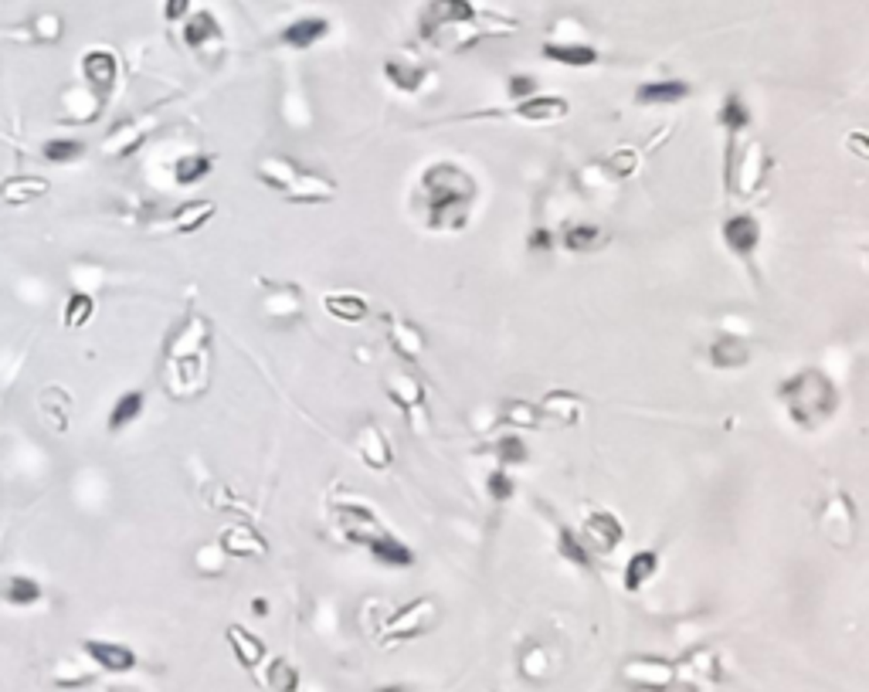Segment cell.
<instances>
[{
	"label": "cell",
	"mask_w": 869,
	"mask_h": 692,
	"mask_svg": "<svg viewBox=\"0 0 869 692\" xmlns=\"http://www.w3.org/2000/svg\"><path fill=\"white\" fill-rule=\"evenodd\" d=\"M357 452H360V459L367 468H387L391 465V442H387V435L377 428V424L370 421L364 424L360 431H357Z\"/></svg>",
	"instance_id": "16"
},
{
	"label": "cell",
	"mask_w": 869,
	"mask_h": 692,
	"mask_svg": "<svg viewBox=\"0 0 869 692\" xmlns=\"http://www.w3.org/2000/svg\"><path fill=\"white\" fill-rule=\"evenodd\" d=\"M543 58L560 61V65H571V68H584V65H595L598 51L591 44H543Z\"/></svg>",
	"instance_id": "32"
},
{
	"label": "cell",
	"mask_w": 869,
	"mask_h": 692,
	"mask_svg": "<svg viewBox=\"0 0 869 692\" xmlns=\"http://www.w3.org/2000/svg\"><path fill=\"white\" fill-rule=\"evenodd\" d=\"M82 72H85V82L96 89L99 96H106L109 89H113V82H116V58L109 55V51H89L85 61H82Z\"/></svg>",
	"instance_id": "18"
},
{
	"label": "cell",
	"mask_w": 869,
	"mask_h": 692,
	"mask_svg": "<svg viewBox=\"0 0 869 692\" xmlns=\"http://www.w3.org/2000/svg\"><path fill=\"white\" fill-rule=\"evenodd\" d=\"M560 245L571 251H598L608 245V231L598 224H571L560 234Z\"/></svg>",
	"instance_id": "28"
},
{
	"label": "cell",
	"mask_w": 869,
	"mask_h": 692,
	"mask_svg": "<svg viewBox=\"0 0 869 692\" xmlns=\"http://www.w3.org/2000/svg\"><path fill=\"white\" fill-rule=\"evenodd\" d=\"M225 560H228V554L221 550V543H204V547L194 554V563H197L201 574H221V570H225Z\"/></svg>",
	"instance_id": "46"
},
{
	"label": "cell",
	"mask_w": 869,
	"mask_h": 692,
	"mask_svg": "<svg viewBox=\"0 0 869 692\" xmlns=\"http://www.w3.org/2000/svg\"><path fill=\"white\" fill-rule=\"evenodd\" d=\"M0 597H4L7 604H35V601L41 597V584L38 580H31V577L11 574L0 580Z\"/></svg>",
	"instance_id": "33"
},
{
	"label": "cell",
	"mask_w": 869,
	"mask_h": 692,
	"mask_svg": "<svg viewBox=\"0 0 869 692\" xmlns=\"http://www.w3.org/2000/svg\"><path fill=\"white\" fill-rule=\"evenodd\" d=\"M720 126L731 130V133H740L751 126V109L740 96H727V102L720 106Z\"/></svg>",
	"instance_id": "39"
},
{
	"label": "cell",
	"mask_w": 869,
	"mask_h": 692,
	"mask_svg": "<svg viewBox=\"0 0 869 692\" xmlns=\"http://www.w3.org/2000/svg\"><path fill=\"white\" fill-rule=\"evenodd\" d=\"M690 96V85L679 82V78H666V82H649L636 92V98L642 106H676Z\"/></svg>",
	"instance_id": "21"
},
{
	"label": "cell",
	"mask_w": 869,
	"mask_h": 692,
	"mask_svg": "<svg viewBox=\"0 0 869 692\" xmlns=\"http://www.w3.org/2000/svg\"><path fill=\"white\" fill-rule=\"evenodd\" d=\"M85 652L96 662L99 669L106 672H130L136 665V652L122 641H102V638H89L85 641Z\"/></svg>",
	"instance_id": "10"
},
{
	"label": "cell",
	"mask_w": 869,
	"mask_h": 692,
	"mask_svg": "<svg viewBox=\"0 0 869 692\" xmlns=\"http://www.w3.org/2000/svg\"><path fill=\"white\" fill-rule=\"evenodd\" d=\"M48 191H51V184H48L44 177L28 173V177H11V180H4V184H0V201L11 204V208H24V204H31V201L48 197Z\"/></svg>",
	"instance_id": "13"
},
{
	"label": "cell",
	"mask_w": 869,
	"mask_h": 692,
	"mask_svg": "<svg viewBox=\"0 0 869 692\" xmlns=\"http://www.w3.org/2000/svg\"><path fill=\"white\" fill-rule=\"evenodd\" d=\"M204 390H208V364L201 353L167 360V394L174 401H191Z\"/></svg>",
	"instance_id": "4"
},
{
	"label": "cell",
	"mask_w": 869,
	"mask_h": 692,
	"mask_svg": "<svg viewBox=\"0 0 869 692\" xmlns=\"http://www.w3.org/2000/svg\"><path fill=\"white\" fill-rule=\"evenodd\" d=\"M265 679H269V686L275 692H296V686H299V672L292 669L286 658H275V662L269 665V675H265Z\"/></svg>",
	"instance_id": "45"
},
{
	"label": "cell",
	"mask_w": 869,
	"mask_h": 692,
	"mask_svg": "<svg viewBox=\"0 0 869 692\" xmlns=\"http://www.w3.org/2000/svg\"><path fill=\"white\" fill-rule=\"evenodd\" d=\"M723 241H727V248L740 255V258H751L757 245H761V224H757V217L751 214H734L727 224H723Z\"/></svg>",
	"instance_id": "11"
},
{
	"label": "cell",
	"mask_w": 869,
	"mask_h": 692,
	"mask_svg": "<svg viewBox=\"0 0 869 692\" xmlns=\"http://www.w3.org/2000/svg\"><path fill=\"white\" fill-rule=\"evenodd\" d=\"M92 295L89 292H72L68 295V306H65V326L75 329V326H85L89 319H92Z\"/></svg>",
	"instance_id": "43"
},
{
	"label": "cell",
	"mask_w": 869,
	"mask_h": 692,
	"mask_svg": "<svg viewBox=\"0 0 869 692\" xmlns=\"http://www.w3.org/2000/svg\"><path fill=\"white\" fill-rule=\"evenodd\" d=\"M228 645H232L234 658H238L245 669H258L262 658H265V641L255 638L251 632H245L241 625H232V628H228Z\"/></svg>",
	"instance_id": "22"
},
{
	"label": "cell",
	"mask_w": 869,
	"mask_h": 692,
	"mask_svg": "<svg viewBox=\"0 0 869 692\" xmlns=\"http://www.w3.org/2000/svg\"><path fill=\"white\" fill-rule=\"evenodd\" d=\"M323 306H327L329 316H336V319H344V323H360V319L367 316V303H364L360 295H353V292L327 295V299H323Z\"/></svg>",
	"instance_id": "34"
},
{
	"label": "cell",
	"mask_w": 869,
	"mask_h": 692,
	"mask_svg": "<svg viewBox=\"0 0 869 692\" xmlns=\"http://www.w3.org/2000/svg\"><path fill=\"white\" fill-rule=\"evenodd\" d=\"M778 397L785 401L792 421L805 431L822 428L835 414V404H839V394L822 370H798L794 377L781 384Z\"/></svg>",
	"instance_id": "2"
},
{
	"label": "cell",
	"mask_w": 869,
	"mask_h": 692,
	"mask_svg": "<svg viewBox=\"0 0 869 692\" xmlns=\"http://www.w3.org/2000/svg\"><path fill=\"white\" fill-rule=\"evenodd\" d=\"M387 78L398 85V89H405V92H415V89H422V82H425V68H418V65H407V61H387L384 65Z\"/></svg>",
	"instance_id": "40"
},
{
	"label": "cell",
	"mask_w": 869,
	"mask_h": 692,
	"mask_svg": "<svg viewBox=\"0 0 869 692\" xmlns=\"http://www.w3.org/2000/svg\"><path fill=\"white\" fill-rule=\"evenodd\" d=\"M554 245V238H550V231H533L530 234V248H550Z\"/></svg>",
	"instance_id": "55"
},
{
	"label": "cell",
	"mask_w": 869,
	"mask_h": 692,
	"mask_svg": "<svg viewBox=\"0 0 869 692\" xmlns=\"http://www.w3.org/2000/svg\"><path fill=\"white\" fill-rule=\"evenodd\" d=\"M822 530L829 533V539L835 547H849L856 537V509L846 496H835L822 513Z\"/></svg>",
	"instance_id": "9"
},
{
	"label": "cell",
	"mask_w": 869,
	"mask_h": 692,
	"mask_svg": "<svg viewBox=\"0 0 869 692\" xmlns=\"http://www.w3.org/2000/svg\"><path fill=\"white\" fill-rule=\"evenodd\" d=\"M191 11V0H167L163 4V18L167 20H184Z\"/></svg>",
	"instance_id": "53"
},
{
	"label": "cell",
	"mask_w": 869,
	"mask_h": 692,
	"mask_svg": "<svg viewBox=\"0 0 869 692\" xmlns=\"http://www.w3.org/2000/svg\"><path fill=\"white\" fill-rule=\"evenodd\" d=\"M367 550L374 554V560H381L384 567H411V563H415V554H411L398 537H391V533L377 537Z\"/></svg>",
	"instance_id": "30"
},
{
	"label": "cell",
	"mask_w": 869,
	"mask_h": 692,
	"mask_svg": "<svg viewBox=\"0 0 869 692\" xmlns=\"http://www.w3.org/2000/svg\"><path fill=\"white\" fill-rule=\"evenodd\" d=\"M214 201H191V204H180L167 221H163V228H170L174 234H194V231H201L208 221L214 217Z\"/></svg>",
	"instance_id": "17"
},
{
	"label": "cell",
	"mask_w": 869,
	"mask_h": 692,
	"mask_svg": "<svg viewBox=\"0 0 869 692\" xmlns=\"http://www.w3.org/2000/svg\"><path fill=\"white\" fill-rule=\"evenodd\" d=\"M567 109H571L567 98L560 96H530L517 106V115L530 119V122H557V119L567 115Z\"/></svg>",
	"instance_id": "19"
},
{
	"label": "cell",
	"mask_w": 869,
	"mask_h": 692,
	"mask_svg": "<svg viewBox=\"0 0 869 692\" xmlns=\"http://www.w3.org/2000/svg\"><path fill=\"white\" fill-rule=\"evenodd\" d=\"M214 160L208 153H191V156H180L174 163V180L177 187H191L197 180H204L208 173H211Z\"/></svg>",
	"instance_id": "35"
},
{
	"label": "cell",
	"mask_w": 869,
	"mask_h": 692,
	"mask_svg": "<svg viewBox=\"0 0 869 692\" xmlns=\"http://www.w3.org/2000/svg\"><path fill=\"white\" fill-rule=\"evenodd\" d=\"M333 193H336V187L329 184L327 177H316V173L303 170L286 201H296V204H323V201H329Z\"/></svg>",
	"instance_id": "27"
},
{
	"label": "cell",
	"mask_w": 869,
	"mask_h": 692,
	"mask_svg": "<svg viewBox=\"0 0 869 692\" xmlns=\"http://www.w3.org/2000/svg\"><path fill=\"white\" fill-rule=\"evenodd\" d=\"M51 394H55V404H51L48 394H41V414H44V421H48L51 431H68V411H72V404H68L65 390H59V387Z\"/></svg>",
	"instance_id": "38"
},
{
	"label": "cell",
	"mask_w": 869,
	"mask_h": 692,
	"mask_svg": "<svg viewBox=\"0 0 869 692\" xmlns=\"http://www.w3.org/2000/svg\"><path fill=\"white\" fill-rule=\"evenodd\" d=\"M221 550L228 554V557H269V543L265 537H258V530H251V526H228L225 533H221Z\"/></svg>",
	"instance_id": "12"
},
{
	"label": "cell",
	"mask_w": 869,
	"mask_h": 692,
	"mask_svg": "<svg viewBox=\"0 0 869 692\" xmlns=\"http://www.w3.org/2000/svg\"><path fill=\"white\" fill-rule=\"evenodd\" d=\"M710 360L720 370H740V366H747V360H751V346L744 343V340H737V336H720L710 346Z\"/></svg>",
	"instance_id": "26"
},
{
	"label": "cell",
	"mask_w": 869,
	"mask_h": 692,
	"mask_svg": "<svg viewBox=\"0 0 869 692\" xmlns=\"http://www.w3.org/2000/svg\"><path fill=\"white\" fill-rule=\"evenodd\" d=\"M604 170L612 173V177H619V180H625V177H632V173L638 170V153L636 150H628V146H625V150H615L612 160L604 163Z\"/></svg>",
	"instance_id": "49"
},
{
	"label": "cell",
	"mask_w": 869,
	"mask_h": 692,
	"mask_svg": "<svg viewBox=\"0 0 869 692\" xmlns=\"http://www.w3.org/2000/svg\"><path fill=\"white\" fill-rule=\"evenodd\" d=\"M431 615H435V604L431 601H415L407 604L405 611L391 617L387 625V638H415V634L431 625Z\"/></svg>",
	"instance_id": "15"
},
{
	"label": "cell",
	"mask_w": 869,
	"mask_h": 692,
	"mask_svg": "<svg viewBox=\"0 0 869 692\" xmlns=\"http://www.w3.org/2000/svg\"><path fill=\"white\" fill-rule=\"evenodd\" d=\"M659 570V554L656 550H642V554H632L628 557V563H625V574H621V580H625V591H642L645 587V580L649 577L656 574Z\"/></svg>",
	"instance_id": "29"
},
{
	"label": "cell",
	"mask_w": 869,
	"mask_h": 692,
	"mask_svg": "<svg viewBox=\"0 0 869 692\" xmlns=\"http://www.w3.org/2000/svg\"><path fill=\"white\" fill-rule=\"evenodd\" d=\"M255 173H258V180L269 187V191H279L282 197H289V191L296 187V180H299V167L292 163L289 156H265L258 167H255Z\"/></svg>",
	"instance_id": "14"
},
{
	"label": "cell",
	"mask_w": 869,
	"mask_h": 692,
	"mask_svg": "<svg viewBox=\"0 0 869 692\" xmlns=\"http://www.w3.org/2000/svg\"><path fill=\"white\" fill-rule=\"evenodd\" d=\"M384 390L405 411H415V407H422V401H425V387H422L418 377H411V374H391V377H384Z\"/></svg>",
	"instance_id": "25"
},
{
	"label": "cell",
	"mask_w": 869,
	"mask_h": 692,
	"mask_svg": "<svg viewBox=\"0 0 869 692\" xmlns=\"http://www.w3.org/2000/svg\"><path fill=\"white\" fill-rule=\"evenodd\" d=\"M469 20H476V7L469 0H428V7L422 11V35L431 41L438 31L459 28Z\"/></svg>",
	"instance_id": "5"
},
{
	"label": "cell",
	"mask_w": 869,
	"mask_h": 692,
	"mask_svg": "<svg viewBox=\"0 0 869 692\" xmlns=\"http://www.w3.org/2000/svg\"><path fill=\"white\" fill-rule=\"evenodd\" d=\"M211 340V323L204 319V316H187L180 326L174 329V336H170V343H167V360H177V357H194V353H201L204 346Z\"/></svg>",
	"instance_id": "8"
},
{
	"label": "cell",
	"mask_w": 869,
	"mask_h": 692,
	"mask_svg": "<svg viewBox=\"0 0 869 692\" xmlns=\"http://www.w3.org/2000/svg\"><path fill=\"white\" fill-rule=\"evenodd\" d=\"M541 414L557 424H578L581 414H584V404L567 390H554L541 401Z\"/></svg>",
	"instance_id": "23"
},
{
	"label": "cell",
	"mask_w": 869,
	"mask_h": 692,
	"mask_svg": "<svg viewBox=\"0 0 869 692\" xmlns=\"http://www.w3.org/2000/svg\"><path fill=\"white\" fill-rule=\"evenodd\" d=\"M391 343L398 346L401 357L415 360L425 350V336H422V329L415 326V323H407V319H391Z\"/></svg>",
	"instance_id": "31"
},
{
	"label": "cell",
	"mask_w": 869,
	"mask_h": 692,
	"mask_svg": "<svg viewBox=\"0 0 869 692\" xmlns=\"http://www.w3.org/2000/svg\"><path fill=\"white\" fill-rule=\"evenodd\" d=\"M139 414H143V394H139V390L122 394V397L113 404V411H109V431H122V428L133 424Z\"/></svg>",
	"instance_id": "37"
},
{
	"label": "cell",
	"mask_w": 869,
	"mask_h": 692,
	"mask_svg": "<svg viewBox=\"0 0 869 692\" xmlns=\"http://www.w3.org/2000/svg\"><path fill=\"white\" fill-rule=\"evenodd\" d=\"M557 550H560V557L571 560V563H578V567H588V563H591V557H588V550H584L581 537H574L571 530H560Z\"/></svg>",
	"instance_id": "48"
},
{
	"label": "cell",
	"mask_w": 869,
	"mask_h": 692,
	"mask_svg": "<svg viewBox=\"0 0 869 692\" xmlns=\"http://www.w3.org/2000/svg\"><path fill=\"white\" fill-rule=\"evenodd\" d=\"M625 530H621L619 516L604 513V509H595L584 516V526H581V543L591 547L595 554H612L615 547L621 543Z\"/></svg>",
	"instance_id": "6"
},
{
	"label": "cell",
	"mask_w": 869,
	"mask_h": 692,
	"mask_svg": "<svg viewBox=\"0 0 869 692\" xmlns=\"http://www.w3.org/2000/svg\"><path fill=\"white\" fill-rule=\"evenodd\" d=\"M221 31H217V20L211 14H194L191 24H187V31H184V41L191 44V48H201L204 41L217 38Z\"/></svg>",
	"instance_id": "44"
},
{
	"label": "cell",
	"mask_w": 869,
	"mask_h": 692,
	"mask_svg": "<svg viewBox=\"0 0 869 692\" xmlns=\"http://www.w3.org/2000/svg\"><path fill=\"white\" fill-rule=\"evenodd\" d=\"M336 526H340V533H344L347 539L364 543V547H370L374 539L387 533L367 506H340V509H336Z\"/></svg>",
	"instance_id": "7"
},
{
	"label": "cell",
	"mask_w": 869,
	"mask_h": 692,
	"mask_svg": "<svg viewBox=\"0 0 869 692\" xmlns=\"http://www.w3.org/2000/svg\"><path fill=\"white\" fill-rule=\"evenodd\" d=\"M500 459H502V465H520V461H526V444H523V438H517V435H506V438H500Z\"/></svg>",
	"instance_id": "50"
},
{
	"label": "cell",
	"mask_w": 869,
	"mask_h": 692,
	"mask_svg": "<svg viewBox=\"0 0 869 692\" xmlns=\"http://www.w3.org/2000/svg\"><path fill=\"white\" fill-rule=\"evenodd\" d=\"M44 160H51V163H72L78 156L85 153V146L78 143V139H51V143H44Z\"/></svg>",
	"instance_id": "47"
},
{
	"label": "cell",
	"mask_w": 869,
	"mask_h": 692,
	"mask_svg": "<svg viewBox=\"0 0 869 692\" xmlns=\"http://www.w3.org/2000/svg\"><path fill=\"white\" fill-rule=\"evenodd\" d=\"M143 136H146V130H139L136 122H122L102 139V156H113V160L133 156L139 150V143H143Z\"/></svg>",
	"instance_id": "24"
},
{
	"label": "cell",
	"mask_w": 869,
	"mask_h": 692,
	"mask_svg": "<svg viewBox=\"0 0 869 692\" xmlns=\"http://www.w3.org/2000/svg\"><path fill=\"white\" fill-rule=\"evenodd\" d=\"M768 167H771V156L764 150V143L761 139H751L740 156H731V170H727V180H731V187L737 193H754L761 184H764V177H768Z\"/></svg>",
	"instance_id": "3"
},
{
	"label": "cell",
	"mask_w": 869,
	"mask_h": 692,
	"mask_svg": "<svg viewBox=\"0 0 869 692\" xmlns=\"http://www.w3.org/2000/svg\"><path fill=\"white\" fill-rule=\"evenodd\" d=\"M119 692H136V689H119Z\"/></svg>",
	"instance_id": "56"
},
{
	"label": "cell",
	"mask_w": 869,
	"mask_h": 692,
	"mask_svg": "<svg viewBox=\"0 0 869 692\" xmlns=\"http://www.w3.org/2000/svg\"><path fill=\"white\" fill-rule=\"evenodd\" d=\"M476 180L455 163H435L422 177V211L435 231H459L476 204Z\"/></svg>",
	"instance_id": "1"
},
{
	"label": "cell",
	"mask_w": 869,
	"mask_h": 692,
	"mask_svg": "<svg viewBox=\"0 0 869 692\" xmlns=\"http://www.w3.org/2000/svg\"><path fill=\"white\" fill-rule=\"evenodd\" d=\"M846 146L852 153H859L863 160H869V136L866 133H849L846 136Z\"/></svg>",
	"instance_id": "54"
},
{
	"label": "cell",
	"mask_w": 869,
	"mask_h": 692,
	"mask_svg": "<svg viewBox=\"0 0 869 692\" xmlns=\"http://www.w3.org/2000/svg\"><path fill=\"white\" fill-rule=\"evenodd\" d=\"M327 31H329L327 18H299L282 31V41H286L289 48H296V51H306V48H312L320 38H327Z\"/></svg>",
	"instance_id": "20"
},
{
	"label": "cell",
	"mask_w": 869,
	"mask_h": 692,
	"mask_svg": "<svg viewBox=\"0 0 869 692\" xmlns=\"http://www.w3.org/2000/svg\"><path fill=\"white\" fill-rule=\"evenodd\" d=\"M489 496H493L496 502L510 499V496H513V479H510L506 472H493V476H489Z\"/></svg>",
	"instance_id": "51"
},
{
	"label": "cell",
	"mask_w": 869,
	"mask_h": 692,
	"mask_svg": "<svg viewBox=\"0 0 869 692\" xmlns=\"http://www.w3.org/2000/svg\"><path fill=\"white\" fill-rule=\"evenodd\" d=\"M303 306V299H299V292L296 288H286V292H272L269 299H265V309H269L272 319H292L296 312Z\"/></svg>",
	"instance_id": "42"
},
{
	"label": "cell",
	"mask_w": 869,
	"mask_h": 692,
	"mask_svg": "<svg viewBox=\"0 0 869 692\" xmlns=\"http://www.w3.org/2000/svg\"><path fill=\"white\" fill-rule=\"evenodd\" d=\"M530 96H533V78H530V75H513V78H510V98L523 102V98H530Z\"/></svg>",
	"instance_id": "52"
},
{
	"label": "cell",
	"mask_w": 869,
	"mask_h": 692,
	"mask_svg": "<svg viewBox=\"0 0 869 692\" xmlns=\"http://www.w3.org/2000/svg\"><path fill=\"white\" fill-rule=\"evenodd\" d=\"M541 418V407H530L526 401H506V407H502V421L510 428H537Z\"/></svg>",
	"instance_id": "41"
},
{
	"label": "cell",
	"mask_w": 869,
	"mask_h": 692,
	"mask_svg": "<svg viewBox=\"0 0 869 692\" xmlns=\"http://www.w3.org/2000/svg\"><path fill=\"white\" fill-rule=\"evenodd\" d=\"M99 113H102L99 92H82V89H72V92L65 96V115H68L72 122H92Z\"/></svg>",
	"instance_id": "36"
}]
</instances>
